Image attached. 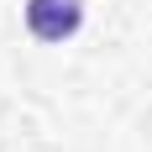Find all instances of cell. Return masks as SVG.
I'll return each mask as SVG.
<instances>
[{
	"label": "cell",
	"instance_id": "cell-1",
	"mask_svg": "<svg viewBox=\"0 0 152 152\" xmlns=\"http://www.w3.org/2000/svg\"><path fill=\"white\" fill-rule=\"evenodd\" d=\"M79 21H84L79 0H26V26H31V37H42V42L74 37Z\"/></svg>",
	"mask_w": 152,
	"mask_h": 152
}]
</instances>
